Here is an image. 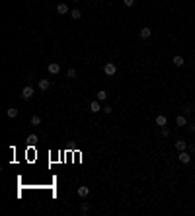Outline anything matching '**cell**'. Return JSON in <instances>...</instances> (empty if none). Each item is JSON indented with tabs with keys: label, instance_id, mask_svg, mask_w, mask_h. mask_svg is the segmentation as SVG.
I'll return each instance as SVG.
<instances>
[{
	"label": "cell",
	"instance_id": "cell-18",
	"mask_svg": "<svg viewBox=\"0 0 195 216\" xmlns=\"http://www.w3.org/2000/svg\"><path fill=\"white\" fill-rule=\"evenodd\" d=\"M160 134L168 138V136H170V129H168V127H160Z\"/></svg>",
	"mask_w": 195,
	"mask_h": 216
},
{
	"label": "cell",
	"instance_id": "cell-5",
	"mask_svg": "<svg viewBox=\"0 0 195 216\" xmlns=\"http://www.w3.org/2000/svg\"><path fill=\"white\" fill-rule=\"evenodd\" d=\"M139 35H141V39H148L150 35H152V29L148 27V25H144V27L139 31Z\"/></svg>",
	"mask_w": 195,
	"mask_h": 216
},
{
	"label": "cell",
	"instance_id": "cell-22",
	"mask_svg": "<svg viewBox=\"0 0 195 216\" xmlns=\"http://www.w3.org/2000/svg\"><path fill=\"white\" fill-rule=\"evenodd\" d=\"M123 4H125V6H135V0H123Z\"/></svg>",
	"mask_w": 195,
	"mask_h": 216
},
{
	"label": "cell",
	"instance_id": "cell-3",
	"mask_svg": "<svg viewBox=\"0 0 195 216\" xmlns=\"http://www.w3.org/2000/svg\"><path fill=\"white\" fill-rule=\"evenodd\" d=\"M33 88L31 86H25V88H22V99H31L33 97Z\"/></svg>",
	"mask_w": 195,
	"mask_h": 216
},
{
	"label": "cell",
	"instance_id": "cell-2",
	"mask_svg": "<svg viewBox=\"0 0 195 216\" xmlns=\"http://www.w3.org/2000/svg\"><path fill=\"white\" fill-rule=\"evenodd\" d=\"M178 160H180V164H183V166H187L189 162H191V156H189L187 152L183 150V152H180V154H178Z\"/></svg>",
	"mask_w": 195,
	"mask_h": 216
},
{
	"label": "cell",
	"instance_id": "cell-17",
	"mask_svg": "<svg viewBox=\"0 0 195 216\" xmlns=\"http://www.w3.org/2000/svg\"><path fill=\"white\" fill-rule=\"evenodd\" d=\"M98 99H99V101H105V99H107V92H105V90H99V92H98Z\"/></svg>",
	"mask_w": 195,
	"mask_h": 216
},
{
	"label": "cell",
	"instance_id": "cell-15",
	"mask_svg": "<svg viewBox=\"0 0 195 216\" xmlns=\"http://www.w3.org/2000/svg\"><path fill=\"white\" fill-rule=\"evenodd\" d=\"M6 115H8L10 119H16V117H18V109H16V107H10L8 111H6Z\"/></svg>",
	"mask_w": 195,
	"mask_h": 216
},
{
	"label": "cell",
	"instance_id": "cell-6",
	"mask_svg": "<svg viewBox=\"0 0 195 216\" xmlns=\"http://www.w3.org/2000/svg\"><path fill=\"white\" fill-rule=\"evenodd\" d=\"M37 86H39V90H41V92H47V90H49V88H51V82H49V80H47V78H41V80H39V84H37Z\"/></svg>",
	"mask_w": 195,
	"mask_h": 216
},
{
	"label": "cell",
	"instance_id": "cell-10",
	"mask_svg": "<svg viewBox=\"0 0 195 216\" xmlns=\"http://www.w3.org/2000/svg\"><path fill=\"white\" fill-rule=\"evenodd\" d=\"M172 62H174V66H183L186 64V60H183V57H180V55H176L172 59Z\"/></svg>",
	"mask_w": 195,
	"mask_h": 216
},
{
	"label": "cell",
	"instance_id": "cell-23",
	"mask_svg": "<svg viewBox=\"0 0 195 216\" xmlns=\"http://www.w3.org/2000/svg\"><path fill=\"white\" fill-rule=\"evenodd\" d=\"M102 111H105V115H109V113H111V107H109V105H105V107H102Z\"/></svg>",
	"mask_w": 195,
	"mask_h": 216
},
{
	"label": "cell",
	"instance_id": "cell-9",
	"mask_svg": "<svg viewBox=\"0 0 195 216\" xmlns=\"http://www.w3.org/2000/svg\"><path fill=\"white\" fill-rule=\"evenodd\" d=\"M154 123L158 125V127H166V125H168V119L164 117V115H158V117L154 119Z\"/></svg>",
	"mask_w": 195,
	"mask_h": 216
},
{
	"label": "cell",
	"instance_id": "cell-16",
	"mask_svg": "<svg viewBox=\"0 0 195 216\" xmlns=\"http://www.w3.org/2000/svg\"><path fill=\"white\" fill-rule=\"evenodd\" d=\"M57 12H59V14H68V6L62 2V4H59V6H57Z\"/></svg>",
	"mask_w": 195,
	"mask_h": 216
},
{
	"label": "cell",
	"instance_id": "cell-12",
	"mask_svg": "<svg viewBox=\"0 0 195 216\" xmlns=\"http://www.w3.org/2000/svg\"><path fill=\"white\" fill-rule=\"evenodd\" d=\"M70 18H72V20H80V18H82V12H80L78 8H72V10H70Z\"/></svg>",
	"mask_w": 195,
	"mask_h": 216
},
{
	"label": "cell",
	"instance_id": "cell-19",
	"mask_svg": "<svg viewBox=\"0 0 195 216\" xmlns=\"http://www.w3.org/2000/svg\"><path fill=\"white\" fill-rule=\"evenodd\" d=\"M66 76H68V78H76V68H68Z\"/></svg>",
	"mask_w": 195,
	"mask_h": 216
},
{
	"label": "cell",
	"instance_id": "cell-1",
	"mask_svg": "<svg viewBox=\"0 0 195 216\" xmlns=\"http://www.w3.org/2000/svg\"><path fill=\"white\" fill-rule=\"evenodd\" d=\"M103 72H105L107 76H113L115 72H117V66H115L113 62H105V66H103Z\"/></svg>",
	"mask_w": 195,
	"mask_h": 216
},
{
	"label": "cell",
	"instance_id": "cell-11",
	"mask_svg": "<svg viewBox=\"0 0 195 216\" xmlns=\"http://www.w3.org/2000/svg\"><path fill=\"white\" fill-rule=\"evenodd\" d=\"M176 125H178V127H186V125H187V119L183 117V115H178V117H176Z\"/></svg>",
	"mask_w": 195,
	"mask_h": 216
},
{
	"label": "cell",
	"instance_id": "cell-14",
	"mask_svg": "<svg viewBox=\"0 0 195 216\" xmlns=\"http://www.w3.org/2000/svg\"><path fill=\"white\" fill-rule=\"evenodd\" d=\"M186 140H176V150L178 152H183V150H186Z\"/></svg>",
	"mask_w": 195,
	"mask_h": 216
},
{
	"label": "cell",
	"instance_id": "cell-21",
	"mask_svg": "<svg viewBox=\"0 0 195 216\" xmlns=\"http://www.w3.org/2000/svg\"><path fill=\"white\" fill-rule=\"evenodd\" d=\"M80 210H82L84 214H88V212H90V207H88L86 203H82V204H80Z\"/></svg>",
	"mask_w": 195,
	"mask_h": 216
},
{
	"label": "cell",
	"instance_id": "cell-4",
	"mask_svg": "<svg viewBox=\"0 0 195 216\" xmlns=\"http://www.w3.org/2000/svg\"><path fill=\"white\" fill-rule=\"evenodd\" d=\"M47 70H49V74H59V72H61V64H59V62H51V64L47 66Z\"/></svg>",
	"mask_w": 195,
	"mask_h": 216
},
{
	"label": "cell",
	"instance_id": "cell-7",
	"mask_svg": "<svg viewBox=\"0 0 195 216\" xmlns=\"http://www.w3.org/2000/svg\"><path fill=\"white\" fill-rule=\"evenodd\" d=\"M88 195H90V187H86V185L78 187V197H80V199H86Z\"/></svg>",
	"mask_w": 195,
	"mask_h": 216
},
{
	"label": "cell",
	"instance_id": "cell-20",
	"mask_svg": "<svg viewBox=\"0 0 195 216\" xmlns=\"http://www.w3.org/2000/svg\"><path fill=\"white\" fill-rule=\"evenodd\" d=\"M28 142H29V144H35V142H37V134H29L28 136Z\"/></svg>",
	"mask_w": 195,
	"mask_h": 216
},
{
	"label": "cell",
	"instance_id": "cell-13",
	"mask_svg": "<svg viewBox=\"0 0 195 216\" xmlns=\"http://www.w3.org/2000/svg\"><path fill=\"white\" fill-rule=\"evenodd\" d=\"M29 123H31V127H39V125H41V117H39V115H33V117L29 119Z\"/></svg>",
	"mask_w": 195,
	"mask_h": 216
},
{
	"label": "cell",
	"instance_id": "cell-8",
	"mask_svg": "<svg viewBox=\"0 0 195 216\" xmlns=\"http://www.w3.org/2000/svg\"><path fill=\"white\" fill-rule=\"evenodd\" d=\"M90 111H92V113H98V111H102V105H99V99H96V101H90Z\"/></svg>",
	"mask_w": 195,
	"mask_h": 216
}]
</instances>
